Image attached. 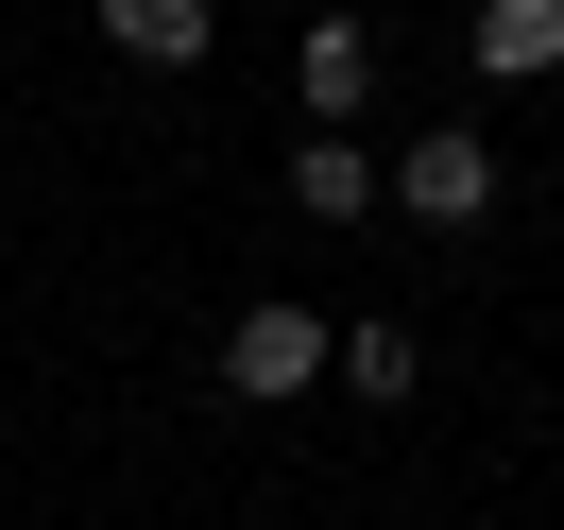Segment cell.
I'll return each instance as SVG.
<instances>
[{"mask_svg": "<svg viewBox=\"0 0 564 530\" xmlns=\"http://www.w3.org/2000/svg\"><path fill=\"white\" fill-rule=\"evenodd\" d=\"M308 377H343V343H325V325L291 309V291H274V309H240V325H223V393H257V411H291Z\"/></svg>", "mask_w": 564, "mask_h": 530, "instance_id": "6da1fadb", "label": "cell"}, {"mask_svg": "<svg viewBox=\"0 0 564 530\" xmlns=\"http://www.w3.org/2000/svg\"><path fill=\"white\" fill-rule=\"evenodd\" d=\"M393 206H411L427 240L496 223V138H393Z\"/></svg>", "mask_w": 564, "mask_h": 530, "instance_id": "7a4b0ae2", "label": "cell"}, {"mask_svg": "<svg viewBox=\"0 0 564 530\" xmlns=\"http://www.w3.org/2000/svg\"><path fill=\"white\" fill-rule=\"evenodd\" d=\"M291 104H308L325 138H343V120L377 104V35H359V18H308V52H291Z\"/></svg>", "mask_w": 564, "mask_h": 530, "instance_id": "3957f363", "label": "cell"}, {"mask_svg": "<svg viewBox=\"0 0 564 530\" xmlns=\"http://www.w3.org/2000/svg\"><path fill=\"white\" fill-rule=\"evenodd\" d=\"M291 206H308V223L393 206V154H359V138H325V120H308V138H291Z\"/></svg>", "mask_w": 564, "mask_h": 530, "instance_id": "277c9868", "label": "cell"}, {"mask_svg": "<svg viewBox=\"0 0 564 530\" xmlns=\"http://www.w3.org/2000/svg\"><path fill=\"white\" fill-rule=\"evenodd\" d=\"M206 0H104V52H138V69H206Z\"/></svg>", "mask_w": 564, "mask_h": 530, "instance_id": "5b68a950", "label": "cell"}, {"mask_svg": "<svg viewBox=\"0 0 564 530\" xmlns=\"http://www.w3.org/2000/svg\"><path fill=\"white\" fill-rule=\"evenodd\" d=\"M479 69H496V86L564 69V0H479Z\"/></svg>", "mask_w": 564, "mask_h": 530, "instance_id": "8992f818", "label": "cell"}]
</instances>
